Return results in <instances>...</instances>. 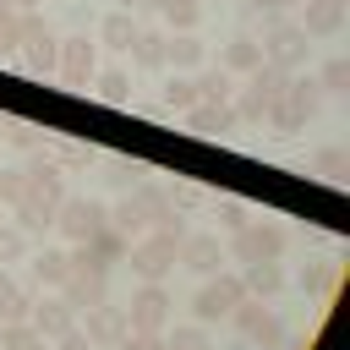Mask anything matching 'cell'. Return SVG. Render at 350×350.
I'll use <instances>...</instances> for the list:
<instances>
[{
	"label": "cell",
	"instance_id": "6da1fadb",
	"mask_svg": "<svg viewBox=\"0 0 350 350\" xmlns=\"http://www.w3.org/2000/svg\"><path fill=\"white\" fill-rule=\"evenodd\" d=\"M66 202V170L55 164V159H27L22 164V191H16V224L22 230H44V224H55V208Z\"/></svg>",
	"mask_w": 350,
	"mask_h": 350
},
{
	"label": "cell",
	"instance_id": "7a4b0ae2",
	"mask_svg": "<svg viewBox=\"0 0 350 350\" xmlns=\"http://www.w3.org/2000/svg\"><path fill=\"white\" fill-rule=\"evenodd\" d=\"M180 224H153V230H142L137 241H126V262H131V273L137 279H148V284H164V273L175 268V246H180Z\"/></svg>",
	"mask_w": 350,
	"mask_h": 350
},
{
	"label": "cell",
	"instance_id": "3957f363",
	"mask_svg": "<svg viewBox=\"0 0 350 350\" xmlns=\"http://www.w3.org/2000/svg\"><path fill=\"white\" fill-rule=\"evenodd\" d=\"M290 252V230L279 224V219H246L241 230H230V246H224V257H235L241 268L246 262H279Z\"/></svg>",
	"mask_w": 350,
	"mask_h": 350
},
{
	"label": "cell",
	"instance_id": "277c9868",
	"mask_svg": "<svg viewBox=\"0 0 350 350\" xmlns=\"http://www.w3.org/2000/svg\"><path fill=\"white\" fill-rule=\"evenodd\" d=\"M317 104H323V88H317V77H301V71H290V82H284V93L268 104V126L279 131V137H295L312 115H317Z\"/></svg>",
	"mask_w": 350,
	"mask_h": 350
},
{
	"label": "cell",
	"instance_id": "5b68a950",
	"mask_svg": "<svg viewBox=\"0 0 350 350\" xmlns=\"http://www.w3.org/2000/svg\"><path fill=\"white\" fill-rule=\"evenodd\" d=\"M284 82H290V71H279V66H257V71H246V82L230 93V109H235V120L246 126V120H262L268 115V104L284 93Z\"/></svg>",
	"mask_w": 350,
	"mask_h": 350
},
{
	"label": "cell",
	"instance_id": "8992f818",
	"mask_svg": "<svg viewBox=\"0 0 350 350\" xmlns=\"http://www.w3.org/2000/svg\"><path fill=\"white\" fill-rule=\"evenodd\" d=\"M246 301V284H241V273H208L202 279V290L191 295V323H202V328H213V323H224L235 306Z\"/></svg>",
	"mask_w": 350,
	"mask_h": 350
},
{
	"label": "cell",
	"instance_id": "52a82bcc",
	"mask_svg": "<svg viewBox=\"0 0 350 350\" xmlns=\"http://www.w3.org/2000/svg\"><path fill=\"white\" fill-rule=\"evenodd\" d=\"M93 71H98V44H93L88 33H71V38L55 44V82H60L66 93H88Z\"/></svg>",
	"mask_w": 350,
	"mask_h": 350
},
{
	"label": "cell",
	"instance_id": "ba28073f",
	"mask_svg": "<svg viewBox=\"0 0 350 350\" xmlns=\"http://www.w3.org/2000/svg\"><path fill=\"white\" fill-rule=\"evenodd\" d=\"M104 224H109V202H98V197H66V202L55 208V230H60L66 246L93 241Z\"/></svg>",
	"mask_w": 350,
	"mask_h": 350
},
{
	"label": "cell",
	"instance_id": "9c48e42d",
	"mask_svg": "<svg viewBox=\"0 0 350 350\" xmlns=\"http://www.w3.org/2000/svg\"><path fill=\"white\" fill-rule=\"evenodd\" d=\"M257 44H262V60L279 66V71H301V66L312 60V38L301 33V22H279V16H273Z\"/></svg>",
	"mask_w": 350,
	"mask_h": 350
},
{
	"label": "cell",
	"instance_id": "30bf717a",
	"mask_svg": "<svg viewBox=\"0 0 350 350\" xmlns=\"http://www.w3.org/2000/svg\"><path fill=\"white\" fill-rule=\"evenodd\" d=\"M230 317H235V328H241V339H246V345H262V350H290L284 317H279L273 306H262V301H252V295H246Z\"/></svg>",
	"mask_w": 350,
	"mask_h": 350
},
{
	"label": "cell",
	"instance_id": "8fae6325",
	"mask_svg": "<svg viewBox=\"0 0 350 350\" xmlns=\"http://www.w3.org/2000/svg\"><path fill=\"white\" fill-rule=\"evenodd\" d=\"M120 312H126V328H137V334H164L170 328V295H164V284L142 279Z\"/></svg>",
	"mask_w": 350,
	"mask_h": 350
},
{
	"label": "cell",
	"instance_id": "7c38bea8",
	"mask_svg": "<svg viewBox=\"0 0 350 350\" xmlns=\"http://www.w3.org/2000/svg\"><path fill=\"white\" fill-rule=\"evenodd\" d=\"M180 126L191 131V137H202V142H224V137H235V109L230 104H219V98H197L191 109H180Z\"/></svg>",
	"mask_w": 350,
	"mask_h": 350
},
{
	"label": "cell",
	"instance_id": "4fadbf2b",
	"mask_svg": "<svg viewBox=\"0 0 350 350\" xmlns=\"http://www.w3.org/2000/svg\"><path fill=\"white\" fill-rule=\"evenodd\" d=\"M27 328L33 334H44V339H60L66 328H77V306L55 290V295H38V301H27Z\"/></svg>",
	"mask_w": 350,
	"mask_h": 350
},
{
	"label": "cell",
	"instance_id": "5bb4252c",
	"mask_svg": "<svg viewBox=\"0 0 350 350\" xmlns=\"http://www.w3.org/2000/svg\"><path fill=\"white\" fill-rule=\"evenodd\" d=\"M82 334H88V345L93 350H115L120 345V334H126V312L120 306H109V301H98V306H88L82 312V323H77Z\"/></svg>",
	"mask_w": 350,
	"mask_h": 350
},
{
	"label": "cell",
	"instance_id": "9a60e30c",
	"mask_svg": "<svg viewBox=\"0 0 350 350\" xmlns=\"http://www.w3.org/2000/svg\"><path fill=\"white\" fill-rule=\"evenodd\" d=\"M350 16V0H301V33L306 38H339Z\"/></svg>",
	"mask_w": 350,
	"mask_h": 350
},
{
	"label": "cell",
	"instance_id": "2e32d148",
	"mask_svg": "<svg viewBox=\"0 0 350 350\" xmlns=\"http://www.w3.org/2000/svg\"><path fill=\"white\" fill-rule=\"evenodd\" d=\"M175 262L208 279V273H219V268H224V241H219V235H180Z\"/></svg>",
	"mask_w": 350,
	"mask_h": 350
},
{
	"label": "cell",
	"instance_id": "e0dca14e",
	"mask_svg": "<svg viewBox=\"0 0 350 350\" xmlns=\"http://www.w3.org/2000/svg\"><path fill=\"white\" fill-rule=\"evenodd\" d=\"M88 93H93L98 104H109V109H126V104H131V77H126L120 66H98L93 82H88Z\"/></svg>",
	"mask_w": 350,
	"mask_h": 350
},
{
	"label": "cell",
	"instance_id": "ac0fdd59",
	"mask_svg": "<svg viewBox=\"0 0 350 350\" xmlns=\"http://www.w3.org/2000/svg\"><path fill=\"white\" fill-rule=\"evenodd\" d=\"M202 60H208V49L197 33H164V66L170 71H197Z\"/></svg>",
	"mask_w": 350,
	"mask_h": 350
},
{
	"label": "cell",
	"instance_id": "d6986e66",
	"mask_svg": "<svg viewBox=\"0 0 350 350\" xmlns=\"http://www.w3.org/2000/svg\"><path fill=\"white\" fill-rule=\"evenodd\" d=\"M241 284H246L252 301H268V295H279V290L290 284V273H284L279 262H246V268H241Z\"/></svg>",
	"mask_w": 350,
	"mask_h": 350
},
{
	"label": "cell",
	"instance_id": "ffe728a7",
	"mask_svg": "<svg viewBox=\"0 0 350 350\" xmlns=\"http://www.w3.org/2000/svg\"><path fill=\"white\" fill-rule=\"evenodd\" d=\"M66 273H71V246H44V252H33V279H38L44 290H60Z\"/></svg>",
	"mask_w": 350,
	"mask_h": 350
},
{
	"label": "cell",
	"instance_id": "44dd1931",
	"mask_svg": "<svg viewBox=\"0 0 350 350\" xmlns=\"http://www.w3.org/2000/svg\"><path fill=\"white\" fill-rule=\"evenodd\" d=\"M219 66H224L230 77H246V71H257V66H262V44H257V38H246V33H235V38L224 44Z\"/></svg>",
	"mask_w": 350,
	"mask_h": 350
},
{
	"label": "cell",
	"instance_id": "7402d4cb",
	"mask_svg": "<svg viewBox=\"0 0 350 350\" xmlns=\"http://www.w3.org/2000/svg\"><path fill=\"white\" fill-rule=\"evenodd\" d=\"M109 230H115V235H126V241H137L142 230H153V219H148V208L137 202V191H131L126 202H115V208H109Z\"/></svg>",
	"mask_w": 350,
	"mask_h": 350
},
{
	"label": "cell",
	"instance_id": "603a6c76",
	"mask_svg": "<svg viewBox=\"0 0 350 350\" xmlns=\"http://www.w3.org/2000/svg\"><path fill=\"white\" fill-rule=\"evenodd\" d=\"M137 27H142V22H137L131 11H109V16L98 22V38H93V44H104V49H131Z\"/></svg>",
	"mask_w": 350,
	"mask_h": 350
},
{
	"label": "cell",
	"instance_id": "cb8c5ba5",
	"mask_svg": "<svg viewBox=\"0 0 350 350\" xmlns=\"http://www.w3.org/2000/svg\"><path fill=\"white\" fill-rule=\"evenodd\" d=\"M191 104H197L191 71H170V77H164V93H159V109H164V115H180V109H191Z\"/></svg>",
	"mask_w": 350,
	"mask_h": 350
},
{
	"label": "cell",
	"instance_id": "d4e9b609",
	"mask_svg": "<svg viewBox=\"0 0 350 350\" xmlns=\"http://www.w3.org/2000/svg\"><path fill=\"white\" fill-rule=\"evenodd\" d=\"M131 60H137L142 71H164V33H159V27H137V38H131Z\"/></svg>",
	"mask_w": 350,
	"mask_h": 350
},
{
	"label": "cell",
	"instance_id": "484cf974",
	"mask_svg": "<svg viewBox=\"0 0 350 350\" xmlns=\"http://www.w3.org/2000/svg\"><path fill=\"white\" fill-rule=\"evenodd\" d=\"M197 98H219V104H230V93H235V77L224 71V66H197Z\"/></svg>",
	"mask_w": 350,
	"mask_h": 350
},
{
	"label": "cell",
	"instance_id": "4316f807",
	"mask_svg": "<svg viewBox=\"0 0 350 350\" xmlns=\"http://www.w3.org/2000/svg\"><path fill=\"white\" fill-rule=\"evenodd\" d=\"M159 16H164L170 33H197V22H202V0H164Z\"/></svg>",
	"mask_w": 350,
	"mask_h": 350
},
{
	"label": "cell",
	"instance_id": "83f0119b",
	"mask_svg": "<svg viewBox=\"0 0 350 350\" xmlns=\"http://www.w3.org/2000/svg\"><path fill=\"white\" fill-rule=\"evenodd\" d=\"M295 284H301L306 295H334V284H339V262H306V268L295 273Z\"/></svg>",
	"mask_w": 350,
	"mask_h": 350
},
{
	"label": "cell",
	"instance_id": "f1b7e54d",
	"mask_svg": "<svg viewBox=\"0 0 350 350\" xmlns=\"http://www.w3.org/2000/svg\"><path fill=\"white\" fill-rule=\"evenodd\" d=\"M159 339H164V350H213V339H208L202 323H175V328H164Z\"/></svg>",
	"mask_w": 350,
	"mask_h": 350
},
{
	"label": "cell",
	"instance_id": "f546056e",
	"mask_svg": "<svg viewBox=\"0 0 350 350\" xmlns=\"http://www.w3.org/2000/svg\"><path fill=\"white\" fill-rule=\"evenodd\" d=\"M27 301H33V295H27L11 273H0V323H22V317H27Z\"/></svg>",
	"mask_w": 350,
	"mask_h": 350
},
{
	"label": "cell",
	"instance_id": "4dcf8cb0",
	"mask_svg": "<svg viewBox=\"0 0 350 350\" xmlns=\"http://www.w3.org/2000/svg\"><path fill=\"white\" fill-rule=\"evenodd\" d=\"M0 345H5V350H49V339L33 334L27 317H22V323H5V328H0Z\"/></svg>",
	"mask_w": 350,
	"mask_h": 350
},
{
	"label": "cell",
	"instance_id": "1f68e13d",
	"mask_svg": "<svg viewBox=\"0 0 350 350\" xmlns=\"http://www.w3.org/2000/svg\"><path fill=\"white\" fill-rule=\"evenodd\" d=\"M345 170H350L345 148H323V153H312V175H323V180H345Z\"/></svg>",
	"mask_w": 350,
	"mask_h": 350
},
{
	"label": "cell",
	"instance_id": "d6a6232c",
	"mask_svg": "<svg viewBox=\"0 0 350 350\" xmlns=\"http://www.w3.org/2000/svg\"><path fill=\"white\" fill-rule=\"evenodd\" d=\"M345 82H350V60H345V55L323 60V71H317V88H323V93H345Z\"/></svg>",
	"mask_w": 350,
	"mask_h": 350
},
{
	"label": "cell",
	"instance_id": "836d02e7",
	"mask_svg": "<svg viewBox=\"0 0 350 350\" xmlns=\"http://www.w3.org/2000/svg\"><path fill=\"white\" fill-rule=\"evenodd\" d=\"M213 219H219L224 230H241V224L252 219V208H246L241 197H213Z\"/></svg>",
	"mask_w": 350,
	"mask_h": 350
},
{
	"label": "cell",
	"instance_id": "e575fe53",
	"mask_svg": "<svg viewBox=\"0 0 350 350\" xmlns=\"http://www.w3.org/2000/svg\"><path fill=\"white\" fill-rule=\"evenodd\" d=\"M115 350H164V339H159V334H137V328H126Z\"/></svg>",
	"mask_w": 350,
	"mask_h": 350
},
{
	"label": "cell",
	"instance_id": "d590c367",
	"mask_svg": "<svg viewBox=\"0 0 350 350\" xmlns=\"http://www.w3.org/2000/svg\"><path fill=\"white\" fill-rule=\"evenodd\" d=\"M22 191V170H0V208H11Z\"/></svg>",
	"mask_w": 350,
	"mask_h": 350
},
{
	"label": "cell",
	"instance_id": "8d00e7d4",
	"mask_svg": "<svg viewBox=\"0 0 350 350\" xmlns=\"http://www.w3.org/2000/svg\"><path fill=\"white\" fill-rule=\"evenodd\" d=\"M49 345H55V350H93L82 328H66V334H60V339H49Z\"/></svg>",
	"mask_w": 350,
	"mask_h": 350
},
{
	"label": "cell",
	"instance_id": "74e56055",
	"mask_svg": "<svg viewBox=\"0 0 350 350\" xmlns=\"http://www.w3.org/2000/svg\"><path fill=\"white\" fill-rule=\"evenodd\" d=\"M55 164H60V170H66V164H93V153H88V148H77V142H66Z\"/></svg>",
	"mask_w": 350,
	"mask_h": 350
},
{
	"label": "cell",
	"instance_id": "f35d334b",
	"mask_svg": "<svg viewBox=\"0 0 350 350\" xmlns=\"http://www.w3.org/2000/svg\"><path fill=\"white\" fill-rule=\"evenodd\" d=\"M252 11H268V16H279V11H290V5H301V0H246Z\"/></svg>",
	"mask_w": 350,
	"mask_h": 350
},
{
	"label": "cell",
	"instance_id": "ab89813d",
	"mask_svg": "<svg viewBox=\"0 0 350 350\" xmlns=\"http://www.w3.org/2000/svg\"><path fill=\"white\" fill-rule=\"evenodd\" d=\"M164 0H120V11H131V16H148V11H159Z\"/></svg>",
	"mask_w": 350,
	"mask_h": 350
},
{
	"label": "cell",
	"instance_id": "60d3db41",
	"mask_svg": "<svg viewBox=\"0 0 350 350\" xmlns=\"http://www.w3.org/2000/svg\"><path fill=\"white\" fill-rule=\"evenodd\" d=\"M5 137H11V148H22V153H27V148H33V131H22V126H11V131H5Z\"/></svg>",
	"mask_w": 350,
	"mask_h": 350
},
{
	"label": "cell",
	"instance_id": "b9f144b4",
	"mask_svg": "<svg viewBox=\"0 0 350 350\" xmlns=\"http://www.w3.org/2000/svg\"><path fill=\"white\" fill-rule=\"evenodd\" d=\"M11 5H16V11H33V5H38V0H11Z\"/></svg>",
	"mask_w": 350,
	"mask_h": 350
},
{
	"label": "cell",
	"instance_id": "7bdbcfd3",
	"mask_svg": "<svg viewBox=\"0 0 350 350\" xmlns=\"http://www.w3.org/2000/svg\"><path fill=\"white\" fill-rule=\"evenodd\" d=\"M0 328H5V323H0Z\"/></svg>",
	"mask_w": 350,
	"mask_h": 350
}]
</instances>
